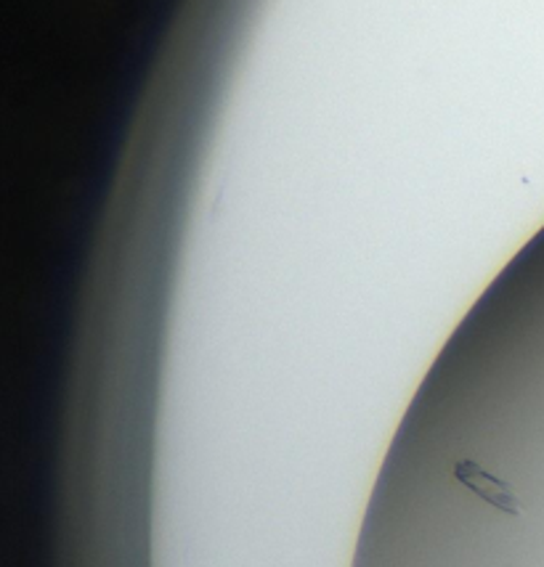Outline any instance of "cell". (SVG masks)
<instances>
[{"label": "cell", "mask_w": 544, "mask_h": 567, "mask_svg": "<svg viewBox=\"0 0 544 567\" xmlns=\"http://www.w3.org/2000/svg\"><path fill=\"white\" fill-rule=\"evenodd\" d=\"M454 477L460 480L462 485H468V489L473 491L483 504L494 506L496 512H504V515L510 517H517L523 512L521 498L515 496V491L510 489V483H504V480L496 477L494 472L483 470L478 462H470V459L457 462Z\"/></svg>", "instance_id": "1"}]
</instances>
